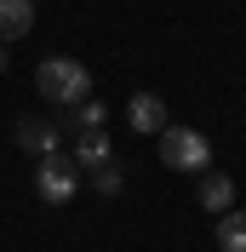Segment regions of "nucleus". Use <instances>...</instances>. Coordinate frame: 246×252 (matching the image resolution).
<instances>
[{
  "instance_id": "1",
  "label": "nucleus",
  "mask_w": 246,
  "mask_h": 252,
  "mask_svg": "<svg viewBox=\"0 0 246 252\" xmlns=\"http://www.w3.org/2000/svg\"><path fill=\"white\" fill-rule=\"evenodd\" d=\"M34 92L46 97L52 109H75V103H86V92H92V69L75 58H40V69H34Z\"/></svg>"
},
{
  "instance_id": "2",
  "label": "nucleus",
  "mask_w": 246,
  "mask_h": 252,
  "mask_svg": "<svg viewBox=\"0 0 246 252\" xmlns=\"http://www.w3.org/2000/svg\"><path fill=\"white\" fill-rule=\"evenodd\" d=\"M160 160L172 172H206L212 166V143L200 138L195 126H166L160 132Z\"/></svg>"
},
{
  "instance_id": "3",
  "label": "nucleus",
  "mask_w": 246,
  "mask_h": 252,
  "mask_svg": "<svg viewBox=\"0 0 246 252\" xmlns=\"http://www.w3.org/2000/svg\"><path fill=\"white\" fill-rule=\"evenodd\" d=\"M34 189H40V201H46V206L75 201V189H80V166L58 149V155H46L40 166H34Z\"/></svg>"
},
{
  "instance_id": "4",
  "label": "nucleus",
  "mask_w": 246,
  "mask_h": 252,
  "mask_svg": "<svg viewBox=\"0 0 246 252\" xmlns=\"http://www.w3.org/2000/svg\"><path fill=\"white\" fill-rule=\"evenodd\" d=\"M17 149L23 155H58L63 149V126L58 121H40V115H29V121H17Z\"/></svg>"
},
{
  "instance_id": "5",
  "label": "nucleus",
  "mask_w": 246,
  "mask_h": 252,
  "mask_svg": "<svg viewBox=\"0 0 246 252\" xmlns=\"http://www.w3.org/2000/svg\"><path fill=\"white\" fill-rule=\"evenodd\" d=\"M126 126L143 132V138H149V132H166V103H160L154 92H138L132 103H126Z\"/></svg>"
},
{
  "instance_id": "6",
  "label": "nucleus",
  "mask_w": 246,
  "mask_h": 252,
  "mask_svg": "<svg viewBox=\"0 0 246 252\" xmlns=\"http://www.w3.org/2000/svg\"><path fill=\"white\" fill-rule=\"evenodd\" d=\"M34 29V0H0V46H12Z\"/></svg>"
},
{
  "instance_id": "7",
  "label": "nucleus",
  "mask_w": 246,
  "mask_h": 252,
  "mask_svg": "<svg viewBox=\"0 0 246 252\" xmlns=\"http://www.w3.org/2000/svg\"><path fill=\"white\" fill-rule=\"evenodd\" d=\"M200 206H206V212H217V218H223V212H235V184L223 172H206L200 178Z\"/></svg>"
},
{
  "instance_id": "8",
  "label": "nucleus",
  "mask_w": 246,
  "mask_h": 252,
  "mask_svg": "<svg viewBox=\"0 0 246 252\" xmlns=\"http://www.w3.org/2000/svg\"><path fill=\"white\" fill-rule=\"evenodd\" d=\"M109 155H115V149H109L103 132H80V138H75V155H69V160H75V166H86V172H97V166H109Z\"/></svg>"
},
{
  "instance_id": "9",
  "label": "nucleus",
  "mask_w": 246,
  "mask_h": 252,
  "mask_svg": "<svg viewBox=\"0 0 246 252\" xmlns=\"http://www.w3.org/2000/svg\"><path fill=\"white\" fill-rule=\"evenodd\" d=\"M63 132H103V103H92V97H86V103H75V109H63Z\"/></svg>"
},
{
  "instance_id": "10",
  "label": "nucleus",
  "mask_w": 246,
  "mask_h": 252,
  "mask_svg": "<svg viewBox=\"0 0 246 252\" xmlns=\"http://www.w3.org/2000/svg\"><path fill=\"white\" fill-rule=\"evenodd\" d=\"M217 247H223V252H246V212H223V223H217Z\"/></svg>"
},
{
  "instance_id": "11",
  "label": "nucleus",
  "mask_w": 246,
  "mask_h": 252,
  "mask_svg": "<svg viewBox=\"0 0 246 252\" xmlns=\"http://www.w3.org/2000/svg\"><path fill=\"white\" fill-rule=\"evenodd\" d=\"M121 184H126V178H121V166H115V160H109V166H97V172H92V189H97V195H103V201H115V195H121Z\"/></svg>"
},
{
  "instance_id": "12",
  "label": "nucleus",
  "mask_w": 246,
  "mask_h": 252,
  "mask_svg": "<svg viewBox=\"0 0 246 252\" xmlns=\"http://www.w3.org/2000/svg\"><path fill=\"white\" fill-rule=\"evenodd\" d=\"M0 75H6V46H0Z\"/></svg>"
}]
</instances>
